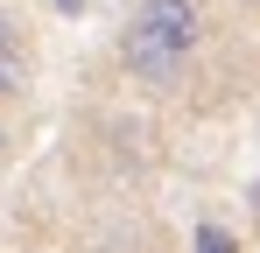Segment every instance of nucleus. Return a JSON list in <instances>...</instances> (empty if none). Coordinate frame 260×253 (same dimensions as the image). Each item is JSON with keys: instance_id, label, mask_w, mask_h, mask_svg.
Returning a JSON list of instances; mask_svg holds the SVG:
<instances>
[{"instance_id": "1", "label": "nucleus", "mask_w": 260, "mask_h": 253, "mask_svg": "<svg viewBox=\"0 0 260 253\" xmlns=\"http://www.w3.org/2000/svg\"><path fill=\"white\" fill-rule=\"evenodd\" d=\"M204 36H211L204 0H134L113 56H120V71H127L148 99H183V91L197 84Z\"/></svg>"}, {"instance_id": "2", "label": "nucleus", "mask_w": 260, "mask_h": 253, "mask_svg": "<svg viewBox=\"0 0 260 253\" xmlns=\"http://www.w3.org/2000/svg\"><path fill=\"white\" fill-rule=\"evenodd\" d=\"M28 84H36V56H0V113L28 106Z\"/></svg>"}, {"instance_id": "3", "label": "nucleus", "mask_w": 260, "mask_h": 253, "mask_svg": "<svg viewBox=\"0 0 260 253\" xmlns=\"http://www.w3.org/2000/svg\"><path fill=\"white\" fill-rule=\"evenodd\" d=\"M0 56H36V36H28V21L0 0Z\"/></svg>"}, {"instance_id": "4", "label": "nucleus", "mask_w": 260, "mask_h": 253, "mask_svg": "<svg viewBox=\"0 0 260 253\" xmlns=\"http://www.w3.org/2000/svg\"><path fill=\"white\" fill-rule=\"evenodd\" d=\"M190 246H197V253H239V239H232L225 225H211V218H204V225L190 232Z\"/></svg>"}, {"instance_id": "5", "label": "nucleus", "mask_w": 260, "mask_h": 253, "mask_svg": "<svg viewBox=\"0 0 260 253\" xmlns=\"http://www.w3.org/2000/svg\"><path fill=\"white\" fill-rule=\"evenodd\" d=\"M239 204H246V232H253V239H260V176H253V183H246V190H239Z\"/></svg>"}, {"instance_id": "6", "label": "nucleus", "mask_w": 260, "mask_h": 253, "mask_svg": "<svg viewBox=\"0 0 260 253\" xmlns=\"http://www.w3.org/2000/svg\"><path fill=\"white\" fill-rule=\"evenodd\" d=\"M14 148H21V134H14V120H7V113H0V169L14 162Z\"/></svg>"}, {"instance_id": "7", "label": "nucleus", "mask_w": 260, "mask_h": 253, "mask_svg": "<svg viewBox=\"0 0 260 253\" xmlns=\"http://www.w3.org/2000/svg\"><path fill=\"white\" fill-rule=\"evenodd\" d=\"M49 7H63V14H78V7H85V0H49Z\"/></svg>"}, {"instance_id": "8", "label": "nucleus", "mask_w": 260, "mask_h": 253, "mask_svg": "<svg viewBox=\"0 0 260 253\" xmlns=\"http://www.w3.org/2000/svg\"><path fill=\"white\" fill-rule=\"evenodd\" d=\"M232 7H239V14H260V0H232Z\"/></svg>"}]
</instances>
